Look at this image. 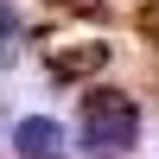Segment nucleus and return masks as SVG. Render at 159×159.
<instances>
[{"label": "nucleus", "mask_w": 159, "mask_h": 159, "mask_svg": "<svg viewBox=\"0 0 159 159\" xmlns=\"http://www.w3.org/2000/svg\"><path fill=\"white\" fill-rule=\"evenodd\" d=\"M13 147H19V159H64V127L32 115V121L13 127Z\"/></svg>", "instance_id": "f03ea898"}, {"label": "nucleus", "mask_w": 159, "mask_h": 159, "mask_svg": "<svg viewBox=\"0 0 159 159\" xmlns=\"http://www.w3.org/2000/svg\"><path fill=\"white\" fill-rule=\"evenodd\" d=\"M140 140V108L121 89H89L83 96V147L96 159H121Z\"/></svg>", "instance_id": "f257e3e1"}, {"label": "nucleus", "mask_w": 159, "mask_h": 159, "mask_svg": "<svg viewBox=\"0 0 159 159\" xmlns=\"http://www.w3.org/2000/svg\"><path fill=\"white\" fill-rule=\"evenodd\" d=\"M13 32H19V13H13V7H7V0H0V45H7V38H13Z\"/></svg>", "instance_id": "7ed1b4c3"}]
</instances>
